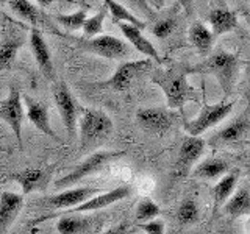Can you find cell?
<instances>
[{"instance_id": "26", "label": "cell", "mask_w": 250, "mask_h": 234, "mask_svg": "<svg viewBox=\"0 0 250 234\" xmlns=\"http://www.w3.org/2000/svg\"><path fill=\"white\" fill-rule=\"evenodd\" d=\"M238 175L239 172H231V174L224 175L217 181V184L213 187V198H214V209L217 211L224 203L231 197V194L234 191V186L238 181Z\"/></svg>"}, {"instance_id": "21", "label": "cell", "mask_w": 250, "mask_h": 234, "mask_svg": "<svg viewBox=\"0 0 250 234\" xmlns=\"http://www.w3.org/2000/svg\"><path fill=\"white\" fill-rule=\"evenodd\" d=\"M23 45V35L11 31L0 41V74L11 69L19 49Z\"/></svg>"}, {"instance_id": "6", "label": "cell", "mask_w": 250, "mask_h": 234, "mask_svg": "<svg viewBox=\"0 0 250 234\" xmlns=\"http://www.w3.org/2000/svg\"><path fill=\"white\" fill-rule=\"evenodd\" d=\"M74 42L80 50L108 59H125L131 55V47L127 42L109 35H100L91 39L74 38Z\"/></svg>"}, {"instance_id": "19", "label": "cell", "mask_w": 250, "mask_h": 234, "mask_svg": "<svg viewBox=\"0 0 250 234\" xmlns=\"http://www.w3.org/2000/svg\"><path fill=\"white\" fill-rule=\"evenodd\" d=\"M116 23H117V27L121 28L122 35L127 38V41L133 47H135L139 53H143V55H146V57H148V59L161 62V57H160L158 50H156L155 45L143 35V30H139V28L133 27V25H128V23H122V22H116Z\"/></svg>"}, {"instance_id": "29", "label": "cell", "mask_w": 250, "mask_h": 234, "mask_svg": "<svg viewBox=\"0 0 250 234\" xmlns=\"http://www.w3.org/2000/svg\"><path fill=\"white\" fill-rule=\"evenodd\" d=\"M55 19L60 23L62 28H66L67 31H75V30H80L83 28L86 19H88V16H86V11L84 10H78L75 13H70V14H57L55 16Z\"/></svg>"}, {"instance_id": "23", "label": "cell", "mask_w": 250, "mask_h": 234, "mask_svg": "<svg viewBox=\"0 0 250 234\" xmlns=\"http://www.w3.org/2000/svg\"><path fill=\"white\" fill-rule=\"evenodd\" d=\"M224 213L229 217H239L250 214V187L242 186L238 192L224 203Z\"/></svg>"}, {"instance_id": "22", "label": "cell", "mask_w": 250, "mask_h": 234, "mask_svg": "<svg viewBox=\"0 0 250 234\" xmlns=\"http://www.w3.org/2000/svg\"><path fill=\"white\" fill-rule=\"evenodd\" d=\"M230 172V166L225 159L221 158H208L200 162L197 167L192 170V178L200 179H216L221 175H227Z\"/></svg>"}, {"instance_id": "28", "label": "cell", "mask_w": 250, "mask_h": 234, "mask_svg": "<svg viewBox=\"0 0 250 234\" xmlns=\"http://www.w3.org/2000/svg\"><path fill=\"white\" fill-rule=\"evenodd\" d=\"M89 220L83 217H69L62 215L57 223V230L60 234H82L88 231Z\"/></svg>"}, {"instance_id": "40", "label": "cell", "mask_w": 250, "mask_h": 234, "mask_svg": "<svg viewBox=\"0 0 250 234\" xmlns=\"http://www.w3.org/2000/svg\"><path fill=\"white\" fill-rule=\"evenodd\" d=\"M0 152H5V150H3V148H0Z\"/></svg>"}, {"instance_id": "7", "label": "cell", "mask_w": 250, "mask_h": 234, "mask_svg": "<svg viewBox=\"0 0 250 234\" xmlns=\"http://www.w3.org/2000/svg\"><path fill=\"white\" fill-rule=\"evenodd\" d=\"M152 69V59H138V61H125L116 69V72L113 74L111 78L96 84L97 88H109L113 91H127L133 81L138 77L143 75L146 70Z\"/></svg>"}, {"instance_id": "10", "label": "cell", "mask_w": 250, "mask_h": 234, "mask_svg": "<svg viewBox=\"0 0 250 234\" xmlns=\"http://www.w3.org/2000/svg\"><path fill=\"white\" fill-rule=\"evenodd\" d=\"M250 136V117L244 113L236 117L230 123H227L224 128L208 139V144L211 147L221 148V147H233L246 142Z\"/></svg>"}, {"instance_id": "14", "label": "cell", "mask_w": 250, "mask_h": 234, "mask_svg": "<svg viewBox=\"0 0 250 234\" xmlns=\"http://www.w3.org/2000/svg\"><path fill=\"white\" fill-rule=\"evenodd\" d=\"M205 145H207V142L200 137L186 136L183 139L182 145H180L175 167H174V176L185 178L189 175L194 162L200 158L203 152H205Z\"/></svg>"}, {"instance_id": "24", "label": "cell", "mask_w": 250, "mask_h": 234, "mask_svg": "<svg viewBox=\"0 0 250 234\" xmlns=\"http://www.w3.org/2000/svg\"><path fill=\"white\" fill-rule=\"evenodd\" d=\"M214 35L211 33V30H208L202 22H194L189 28V41L191 44L197 49V52L202 57H208L211 52V47L214 42Z\"/></svg>"}, {"instance_id": "20", "label": "cell", "mask_w": 250, "mask_h": 234, "mask_svg": "<svg viewBox=\"0 0 250 234\" xmlns=\"http://www.w3.org/2000/svg\"><path fill=\"white\" fill-rule=\"evenodd\" d=\"M208 22L211 25V33L214 36L229 33V31L234 30L238 27V16L234 11H231L227 5H221L216 8H211L208 13Z\"/></svg>"}, {"instance_id": "33", "label": "cell", "mask_w": 250, "mask_h": 234, "mask_svg": "<svg viewBox=\"0 0 250 234\" xmlns=\"http://www.w3.org/2000/svg\"><path fill=\"white\" fill-rule=\"evenodd\" d=\"M177 28V19L175 18H163L158 19L152 25V35L158 39H166L174 33V30Z\"/></svg>"}, {"instance_id": "3", "label": "cell", "mask_w": 250, "mask_h": 234, "mask_svg": "<svg viewBox=\"0 0 250 234\" xmlns=\"http://www.w3.org/2000/svg\"><path fill=\"white\" fill-rule=\"evenodd\" d=\"M114 125L111 117L100 109L86 108L80 117V142L82 152H88L102 145L113 135Z\"/></svg>"}, {"instance_id": "25", "label": "cell", "mask_w": 250, "mask_h": 234, "mask_svg": "<svg viewBox=\"0 0 250 234\" xmlns=\"http://www.w3.org/2000/svg\"><path fill=\"white\" fill-rule=\"evenodd\" d=\"M105 8L111 13L113 16V20L116 22H122V23H128V25H133L139 30H144L147 23L144 20H141L136 14H133L131 11H128L122 3L119 2H114V0H105L104 2Z\"/></svg>"}, {"instance_id": "36", "label": "cell", "mask_w": 250, "mask_h": 234, "mask_svg": "<svg viewBox=\"0 0 250 234\" xmlns=\"http://www.w3.org/2000/svg\"><path fill=\"white\" fill-rule=\"evenodd\" d=\"M247 75H249V81L246 84V91H244V97L247 100V105L250 106V64H249V70H247Z\"/></svg>"}, {"instance_id": "1", "label": "cell", "mask_w": 250, "mask_h": 234, "mask_svg": "<svg viewBox=\"0 0 250 234\" xmlns=\"http://www.w3.org/2000/svg\"><path fill=\"white\" fill-rule=\"evenodd\" d=\"M239 72V59L234 53L217 49L202 62L195 66H188V74H209L214 75L221 84L225 96H230L236 84V77Z\"/></svg>"}, {"instance_id": "39", "label": "cell", "mask_w": 250, "mask_h": 234, "mask_svg": "<svg viewBox=\"0 0 250 234\" xmlns=\"http://www.w3.org/2000/svg\"><path fill=\"white\" fill-rule=\"evenodd\" d=\"M224 234H231V233H230V231H227V233H224Z\"/></svg>"}, {"instance_id": "15", "label": "cell", "mask_w": 250, "mask_h": 234, "mask_svg": "<svg viewBox=\"0 0 250 234\" xmlns=\"http://www.w3.org/2000/svg\"><path fill=\"white\" fill-rule=\"evenodd\" d=\"M52 170V167H27L13 172L8 175V179L18 183L22 189V195H27L35 191H44L50 181Z\"/></svg>"}, {"instance_id": "5", "label": "cell", "mask_w": 250, "mask_h": 234, "mask_svg": "<svg viewBox=\"0 0 250 234\" xmlns=\"http://www.w3.org/2000/svg\"><path fill=\"white\" fill-rule=\"evenodd\" d=\"M124 155H125L124 150L122 152H111L109 150V152L92 153L84 161H82L80 164H78V166H75L67 175L57 179V181H55V187H57V189H70V186L80 183L83 178L96 174V172L104 169L108 162H111L116 158H121V156H124Z\"/></svg>"}, {"instance_id": "18", "label": "cell", "mask_w": 250, "mask_h": 234, "mask_svg": "<svg viewBox=\"0 0 250 234\" xmlns=\"http://www.w3.org/2000/svg\"><path fill=\"white\" fill-rule=\"evenodd\" d=\"M23 101H25V108H27V117L28 120L35 125V127L44 133L45 136H49L55 140H60V137L55 135L50 125V119H49V109H47L45 105H42L41 101H38L35 98H31L28 96H23Z\"/></svg>"}, {"instance_id": "27", "label": "cell", "mask_w": 250, "mask_h": 234, "mask_svg": "<svg viewBox=\"0 0 250 234\" xmlns=\"http://www.w3.org/2000/svg\"><path fill=\"white\" fill-rule=\"evenodd\" d=\"M8 6H10V10L16 16H19L21 19L27 20L33 27H36L39 20H41V16H39V10L36 8V5L28 2V0H10Z\"/></svg>"}, {"instance_id": "17", "label": "cell", "mask_w": 250, "mask_h": 234, "mask_svg": "<svg viewBox=\"0 0 250 234\" xmlns=\"http://www.w3.org/2000/svg\"><path fill=\"white\" fill-rule=\"evenodd\" d=\"M23 208V195L14 192L0 194V234H6Z\"/></svg>"}, {"instance_id": "4", "label": "cell", "mask_w": 250, "mask_h": 234, "mask_svg": "<svg viewBox=\"0 0 250 234\" xmlns=\"http://www.w3.org/2000/svg\"><path fill=\"white\" fill-rule=\"evenodd\" d=\"M133 189L131 186L128 184H124V186H119V187H114L111 191H105L104 194L100 195H96V197H92L89 200H86L82 205H78L75 208H70V209H66V211H61V213H52V214H44L39 218L31 223V225H39L45 220H50V218H60L62 215H69V214H78V213H91V211H99V209H104V208H108L114 205V203L121 201L124 198H127L128 195H131Z\"/></svg>"}, {"instance_id": "31", "label": "cell", "mask_w": 250, "mask_h": 234, "mask_svg": "<svg viewBox=\"0 0 250 234\" xmlns=\"http://www.w3.org/2000/svg\"><path fill=\"white\" fill-rule=\"evenodd\" d=\"M106 18V8L105 5L100 8V11L96 13L92 18H88L83 25V33L86 39H91V38H96L100 36L102 33V28H104V22Z\"/></svg>"}, {"instance_id": "12", "label": "cell", "mask_w": 250, "mask_h": 234, "mask_svg": "<svg viewBox=\"0 0 250 234\" xmlns=\"http://www.w3.org/2000/svg\"><path fill=\"white\" fill-rule=\"evenodd\" d=\"M105 191L99 189V187H70L60 194L50 195V197H45L42 200V205L45 208L50 209H57V211H66L70 208H75L78 205H82L86 200L92 198L96 194H104Z\"/></svg>"}, {"instance_id": "2", "label": "cell", "mask_w": 250, "mask_h": 234, "mask_svg": "<svg viewBox=\"0 0 250 234\" xmlns=\"http://www.w3.org/2000/svg\"><path fill=\"white\" fill-rule=\"evenodd\" d=\"M188 66H174L166 70L156 69L152 74V81L163 89L169 109L182 108L192 98V88L188 83Z\"/></svg>"}, {"instance_id": "30", "label": "cell", "mask_w": 250, "mask_h": 234, "mask_svg": "<svg viewBox=\"0 0 250 234\" xmlns=\"http://www.w3.org/2000/svg\"><path fill=\"white\" fill-rule=\"evenodd\" d=\"M161 214V209L156 203L150 198H143L138 203L136 208V222L138 223H147L152 222L155 217Z\"/></svg>"}, {"instance_id": "38", "label": "cell", "mask_w": 250, "mask_h": 234, "mask_svg": "<svg viewBox=\"0 0 250 234\" xmlns=\"http://www.w3.org/2000/svg\"><path fill=\"white\" fill-rule=\"evenodd\" d=\"M92 234H100V233H99V230H97V231H96V233H92Z\"/></svg>"}, {"instance_id": "11", "label": "cell", "mask_w": 250, "mask_h": 234, "mask_svg": "<svg viewBox=\"0 0 250 234\" xmlns=\"http://www.w3.org/2000/svg\"><path fill=\"white\" fill-rule=\"evenodd\" d=\"M136 119L147 133L163 136L172 128L177 116L167 108H141L136 113Z\"/></svg>"}, {"instance_id": "32", "label": "cell", "mask_w": 250, "mask_h": 234, "mask_svg": "<svg viewBox=\"0 0 250 234\" xmlns=\"http://www.w3.org/2000/svg\"><path fill=\"white\" fill-rule=\"evenodd\" d=\"M199 206L197 203L194 200L188 198L185 201H182V205L178 206V211H177V218L178 222L182 225H191V223H195L199 220Z\"/></svg>"}, {"instance_id": "37", "label": "cell", "mask_w": 250, "mask_h": 234, "mask_svg": "<svg viewBox=\"0 0 250 234\" xmlns=\"http://www.w3.org/2000/svg\"><path fill=\"white\" fill-rule=\"evenodd\" d=\"M242 16H244V19L247 20V23L250 25V8H244V10H242Z\"/></svg>"}, {"instance_id": "9", "label": "cell", "mask_w": 250, "mask_h": 234, "mask_svg": "<svg viewBox=\"0 0 250 234\" xmlns=\"http://www.w3.org/2000/svg\"><path fill=\"white\" fill-rule=\"evenodd\" d=\"M53 100L55 105H57L58 111L61 114L62 123H64V128L69 137H74L77 133V120H78V113H80V108H78L77 100L74 98L72 92L66 86L64 81H58L53 86Z\"/></svg>"}, {"instance_id": "8", "label": "cell", "mask_w": 250, "mask_h": 234, "mask_svg": "<svg viewBox=\"0 0 250 234\" xmlns=\"http://www.w3.org/2000/svg\"><path fill=\"white\" fill-rule=\"evenodd\" d=\"M234 101H221L217 105H205L202 108L200 114L194 120L185 123V130L192 137H199L202 133L208 128L214 127L219 122H222L227 116L231 113Z\"/></svg>"}, {"instance_id": "13", "label": "cell", "mask_w": 250, "mask_h": 234, "mask_svg": "<svg viewBox=\"0 0 250 234\" xmlns=\"http://www.w3.org/2000/svg\"><path fill=\"white\" fill-rule=\"evenodd\" d=\"M25 117V111H23V105L21 100V91L18 88L11 86L8 97L0 103V119L10 125L13 130L16 140L22 148V122Z\"/></svg>"}, {"instance_id": "35", "label": "cell", "mask_w": 250, "mask_h": 234, "mask_svg": "<svg viewBox=\"0 0 250 234\" xmlns=\"http://www.w3.org/2000/svg\"><path fill=\"white\" fill-rule=\"evenodd\" d=\"M127 233H128V225L127 223H119V225L113 226V228L104 231L102 234H127Z\"/></svg>"}, {"instance_id": "34", "label": "cell", "mask_w": 250, "mask_h": 234, "mask_svg": "<svg viewBox=\"0 0 250 234\" xmlns=\"http://www.w3.org/2000/svg\"><path fill=\"white\" fill-rule=\"evenodd\" d=\"M138 228L143 230L146 234H164V222L152 220L147 223H138Z\"/></svg>"}, {"instance_id": "16", "label": "cell", "mask_w": 250, "mask_h": 234, "mask_svg": "<svg viewBox=\"0 0 250 234\" xmlns=\"http://www.w3.org/2000/svg\"><path fill=\"white\" fill-rule=\"evenodd\" d=\"M30 49L33 52L36 64L39 69H41L42 75L47 78V80H55V67H53L49 45H47L42 33L38 28H33L30 33Z\"/></svg>"}]
</instances>
